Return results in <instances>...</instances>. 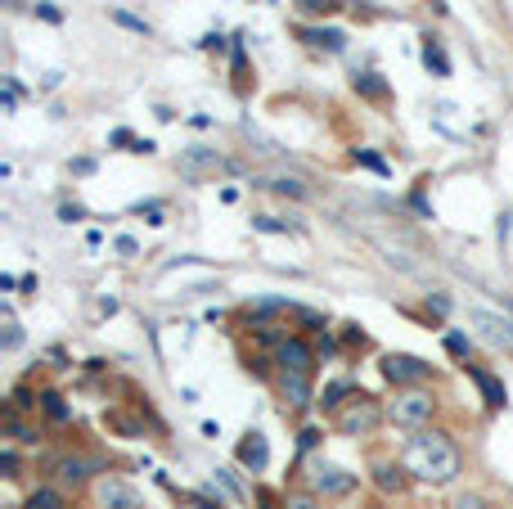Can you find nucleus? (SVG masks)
I'll list each match as a JSON object with an SVG mask.
<instances>
[{
	"label": "nucleus",
	"mask_w": 513,
	"mask_h": 509,
	"mask_svg": "<svg viewBox=\"0 0 513 509\" xmlns=\"http://www.w3.org/2000/svg\"><path fill=\"white\" fill-rule=\"evenodd\" d=\"M401 464L423 487H450L464 473V455H459L455 437L446 428H419V433H410L401 446Z\"/></svg>",
	"instance_id": "nucleus-1"
},
{
	"label": "nucleus",
	"mask_w": 513,
	"mask_h": 509,
	"mask_svg": "<svg viewBox=\"0 0 513 509\" xmlns=\"http://www.w3.org/2000/svg\"><path fill=\"white\" fill-rule=\"evenodd\" d=\"M432 415H437V397H432L428 388H396V397L387 401V424L405 428V433L428 428Z\"/></svg>",
	"instance_id": "nucleus-2"
},
{
	"label": "nucleus",
	"mask_w": 513,
	"mask_h": 509,
	"mask_svg": "<svg viewBox=\"0 0 513 509\" xmlns=\"http://www.w3.org/2000/svg\"><path fill=\"white\" fill-rule=\"evenodd\" d=\"M378 424H387V406L378 397H369V392H356L342 410H333V428L342 437H369Z\"/></svg>",
	"instance_id": "nucleus-3"
},
{
	"label": "nucleus",
	"mask_w": 513,
	"mask_h": 509,
	"mask_svg": "<svg viewBox=\"0 0 513 509\" xmlns=\"http://www.w3.org/2000/svg\"><path fill=\"white\" fill-rule=\"evenodd\" d=\"M306 487H311L320 500H347L351 491L360 487V478L347 473L342 464H333V460H311V469H306Z\"/></svg>",
	"instance_id": "nucleus-4"
},
{
	"label": "nucleus",
	"mask_w": 513,
	"mask_h": 509,
	"mask_svg": "<svg viewBox=\"0 0 513 509\" xmlns=\"http://www.w3.org/2000/svg\"><path fill=\"white\" fill-rule=\"evenodd\" d=\"M45 473H50V482L54 487H63V491H77V487H86L95 473H108L99 460H90V455H81V451H63V455H54L50 464H45Z\"/></svg>",
	"instance_id": "nucleus-5"
},
{
	"label": "nucleus",
	"mask_w": 513,
	"mask_h": 509,
	"mask_svg": "<svg viewBox=\"0 0 513 509\" xmlns=\"http://www.w3.org/2000/svg\"><path fill=\"white\" fill-rule=\"evenodd\" d=\"M378 370H383V379L392 383V388H423V383L432 379V365L410 352H387L383 361H378Z\"/></svg>",
	"instance_id": "nucleus-6"
},
{
	"label": "nucleus",
	"mask_w": 513,
	"mask_h": 509,
	"mask_svg": "<svg viewBox=\"0 0 513 509\" xmlns=\"http://www.w3.org/2000/svg\"><path fill=\"white\" fill-rule=\"evenodd\" d=\"M95 509H140V491L122 478V473H99L95 487H90Z\"/></svg>",
	"instance_id": "nucleus-7"
},
{
	"label": "nucleus",
	"mask_w": 513,
	"mask_h": 509,
	"mask_svg": "<svg viewBox=\"0 0 513 509\" xmlns=\"http://www.w3.org/2000/svg\"><path fill=\"white\" fill-rule=\"evenodd\" d=\"M275 365L284 374H315V347L297 334H284L275 343Z\"/></svg>",
	"instance_id": "nucleus-8"
},
{
	"label": "nucleus",
	"mask_w": 513,
	"mask_h": 509,
	"mask_svg": "<svg viewBox=\"0 0 513 509\" xmlns=\"http://www.w3.org/2000/svg\"><path fill=\"white\" fill-rule=\"evenodd\" d=\"M225 158L216 154V149H207V145H189L185 154L176 158V172L185 176V181H207V176H216V172H225Z\"/></svg>",
	"instance_id": "nucleus-9"
},
{
	"label": "nucleus",
	"mask_w": 513,
	"mask_h": 509,
	"mask_svg": "<svg viewBox=\"0 0 513 509\" xmlns=\"http://www.w3.org/2000/svg\"><path fill=\"white\" fill-rule=\"evenodd\" d=\"M369 482H374V491L383 500H392V496H405L410 491V469H405L401 460H378L374 469H369Z\"/></svg>",
	"instance_id": "nucleus-10"
},
{
	"label": "nucleus",
	"mask_w": 513,
	"mask_h": 509,
	"mask_svg": "<svg viewBox=\"0 0 513 509\" xmlns=\"http://www.w3.org/2000/svg\"><path fill=\"white\" fill-rule=\"evenodd\" d=\"M275 392L279 401H284V410H306V406H320V401L311 397V374H275Z\"/></svg>",
	"instance_id": "nucleus-11"
},
{
	"label": "nucleus",
	"mask_w": 513,
	"mask_h": 509,
	"mask_svg": "<svg viewBox=\"0 0 513 509\" xmlns=\"http://www.w3.org/2000/svg\"><path fill=\"white\" fill-rule=\"evenodd\" d=\"M234 460H239V469H248V473H266V464H270L266 433H261V428H248V433H243V442L234 446Z\"/></svg>",
	"instance_id": "nucleus-12"
},
{
	"label": "nucleus",
	"mask_w": 513,
	"mask_h": 509,
	"mask_svg": "<svg viewBox=\"0 0 513 509\" xmlns=\"http://www.w3.org/2000/svg\"><path fill=\"white\" fill-rule=\"evenodd\" d=\"M464 370H468V379L482 388V401H486V406H491V410H504V406H509V388H504V379H495L491 370H482V365H473V361H468Z\"/></svg>",
	"instance_id": "nucleus-13"
},
{
	"label": "nucleus",
	"mask_w": 513,
	"mask_h": 509,
	"mask_svg": "<svg viewBox=\"0 0 513 509\" xmlns=\"http://www.w3.org/2000/svg\"><path fill=\"white\" fill-rule=\"evenodd\" d=\"M257 190H275V194H284V199H306L311 194V185H306V176H297V172H275V176H257Z\"/></svg>",
	"instance_id": "nucleus-14"
},
{
	"label": "nucleus",
	"mask_w": 513,
	"mask_h": 509,
	"mask_svg": "<svg viewBox=\"0 0 513 509\" xmlns=\"http://www.w3.org/2000/svg\"><path fill=\"white\" fill-rule=\"evenodd\" d=\"M297 37L311 50H324V55H342L347 50V32H338V28H297Z\"/></svg>",
	"instance_id": "nucleus-15"
},
{
	"label": "nucleus",
	"mask_w": 513,
	"mask_h": 509,
	"mask_svg": "<svg viewBox=\"0 0 513 509\" xmlns=\"http://www.w3.org/2000/svg\"><path fill=\"white\" fill-rule=\"evenodd\" d=\"M23 509H68V491L45 482V487H32L23 500Z\"/></svg>",
	"instance_id": "nucleus-16"
},
{
	"label": "nucleus",
	"mask_w": 513,
	"mask_h": 509,
	"mask_svg": "<svg viewBox=\"0 0 513 509\" xmlns=\"http://www.w3.org/2000/svg\"><path fill=\"white\" fill-rule=\"evenodd\" d=\"M36 401H41V415L50 419V424H72V406L63 401V392H54V388H45V392H36Z\"/></svg>",
	"instance_id": "nucleus-17"
},
{
	"label": "nucleus",
	"mask_w": 513,
	"mask_h": 509,
	"mask_svg": "<svg viewBox=\"0 0 513 509\" xmlns=\"http://www.w3.org/2000/svg\"><path fill=\"white\" fill-rule=\"evenodd\" d=\"M351 91H356L360 100H374V104H383L387 95H392V91H387V82H383L378 73H356V77H351Z\"/></svg>",
	"instance_id": "nucleus-18"
},
{
	"label": "nucleus",
	"mask_w": 513,
	"mask_h": 509,
	"mask_svg": "<svg viewBox=\"0 0 513 509\" xmlns=\"http://www.w3.org/2000/svg\"><path fill=\"white\" fill-rule=\"evenodd\" d=\"M356 392H360V388H356V383H351V379H333L329 388L320 392V406H324V410H329V415H333V410H342V406H347L351 397H356Z\"/></svg>",
	"instance_id": "nucleus-19"
},
{
	"label": "nucleus",
	"mask_w": 513,
	"mask_h": 509,
	"mask_svg": "<svg viewBox=\"0 0 513 509\" xmlns=\"http://www.w3.org/2000/svg\"><path fill=\"white\" fill-rule=\"evenodd\" d=\"M423 64H428V73L432 77H450V59H446V50H441V41L432 37H423Z\"/></svg>",
	"instance_id": "nucleus-20"
},
{
	"label": "nucleus",
	"mask_w": 513,
	"mask_h": 509,
	"mask_svg": "<svg viewBox=\"0 0 513 509\" xmlns=\"http://www.w3.org/2000/svg\"><path fill=\"white\" fill-rule=\"evenodd\" d=\"M212 482H216V487L225 491V496L234 500V505H248V496H252V491L243 487L239 478H234V469H216V478H212Z\"/></svg>",
	"instance_id": "nucleus-21"
},
{
	"label": "nucleus",
	"mask_w": 513,
	"mask_h": 509,
	"mask_svg": "<svg viewBox=\"0 0 513 509\" xmlns=\"http://www.w3.org/2000/svg\"><path fill=\"white\" fill-rule=\"evenodd\" d=\"M446 352L455 356L459 365H468V356H473V343H468V338L459 334V329H446Z\"/></svg>",
	"instance_id": "nucleus-22"
},
{
	"label": "nucleus",
	"mask_w": 513,
	"mask_h": 509,
	"mask_svg": "<svg viewBox=\"0 0 513 509\" xmlns=\"http://www.w3.org/2000/svg\"><path fill=\"white\" fill-rule=\"evenodd\" d=\"M320 505H324V500L315 496L311 487H297V491H288V496H284V509H320Z\"/></svg>",
	"instance_id": "nucleus-23"
},
{
	"label": "nucleus",
	"mask_w": 513,
	"mask_h": 509,
	"mask_svg": "<svg viewBox=\"0 0 513 509\" xmlns=\"http://www.w3.org/2000/svg\"><path fill=\"white\" fill-rule=\"evenodd\" d=\"M0 320H5V338H0V347H5V352H14V347L23 343V329H18V320H14V307L0 311Z\"/></svg>",
	"instance_id": "nucleus-24"
},
{
	"label": "nucleus",
	"mask_w": 513,
	"mask_h": 509,
	"mask_svg": "<svg viewBox=\"0 0 513 509\" xmlns=\"http://www.w3.org/2000/svg\"><path fill=\"white\" fill-rule=\"evenodd\" d=\"M252 230H261V235H297V226H288L279 217H252Z\"/></svg>",
	"instance_id": "nucleus-25"
},
{
	"label": "nucleus",
	"mask_w": 513,
	"mask_h": 509,
	"mask_svg": "<svg viewBox=\"0 0 513 509\" xmlns=\"http://www.w3.org/2000/svg\"><path fill=\"white\" fill-rule=\"evenodd\" d=\"M0 464H5V478H9V482L23 478V473H18V469H23V460H18V446H14V442L0 446Z\"/></svg>",
	"instance_id": "nucleus-26"
},
{
	"label": "nucleus",
	"mask_w": 513,
	"mask_h": 509,
	"mask_svg": "<svg viewBox=\"0 0 513 509\" xmlns=\"http://www.w3.org/2000/svg\"><path fill=\"white\" fill-rule=\"evenodd\" d=\"M297 10L311 14V19H329V14L338 10V0H297Z\"/></svg>",
	"instance_id": "nucleus-27"
},
{
	"label": "nucleus",
	"mask_w": 513,
	"mask_h": 509,
	"mask_svg": "<svg viewBox=\"0 0 513 509\" xmlns=\"http://www.w3.org/2000/svg\"><path fill=\"white\" fill-rule=\"evenodd\" d=\"M450 509H491V500H486L482 491H459L455 505H450Z\"/></svg>",
	"instance_id": "nucleus-28"
},
{
	"label": "nucleus",
	"mask_w": 513,
	"mask_h": 509,
	"mask_svg": "<svg viewBox=\"0 0 513 509\" xmlns=\"http://www.w3.org/2000/svg\"><path fill=\"white\" fill-rule=\"evenodd\" d=\"M104 424L117 428V433H126V437H140V424H135V419H126V415H104Z\"/></svg>",
	"instance_id": "nucleus-29"
},
{
	"label": "nucleus",
	"mask_w": 513,
	"mask_h": 509,
	"mask_svg": "<svg viewBox=\"0 0 513 509\" xmlns=\"http://www.w3.org/2000/svg\"><path fill=\"white\" fill-rule=\"evenodd\" d=\"M293 320H302L306 329H320V334H324V316H320V311H311V307H293Z\"/></svg>",
	"instance_id": "nucleus-30"
},
{
	"label": "nucleus",
	"mask_w": 513,
	"mask_h": 509,
	"mask_svg": "<svg viewBox=\"0 0 513 509\" xmlns=\"http://www.w3.org/2000/svg\"><path fill=\"white\" fill-rule=\"evenodd\" d=\"M356 163H365L369 172H378V176H387V163L378 154H369V149H356Z\"/></svg>",
	"instance_id": "nucleus-31"
},
{
	"label": "nucleus",
	"mask_w": 513,
	"mask_h": 509,
	"mask_svg": "<svg viewBox=\"0 0 513 509\" xmlns=\"http://www.w3.org/2000/svg\"><path fill=\"white\" fill-rule=\"evenodd\" d=\"M113 23H122V28L144 32V37H149V23H144V19H131V14H122V10H113Z\"/></svg>",
	"instance_id": "nucleus-32"
},
{
	"label": "nucleus",
	"mask_w": 513,
	"mask_h": 509,
	"mask_svg": "<svg viewBox=\"0 0 513 509\" xmlns=\"http://www.w3.org/2000/svg\"><path fill=\"white\" fill-rule=\"evenodd\" d=\"M342 343H347V347H365V334H360V325H342Z\"/></svg>",
	"instance_id": "nucleus-33"
},
{
	"label": "nucleus",
	"mask_w": 513,
	"mask_h": 509,
	"mask_svg": "<svg viewBox=\"0 0 513 509\" xmlns=\"http://www.w3.org/2000/svg\"><path fill=\"white\" fill-rule=\"evenodd\" d=\"M59 217H63V221H81V217H86V208H81V203H63Z\"/></svg>",
	"instance_id": "nucleus-34"
},
{
	"label": "nucleus",
	"mask_w": 513,
	"mask_h": 509,
	"mask_svg": "<svg viewBox=\"0 0 513 509\" xmlns=\"http://www.w3.org/2000/svg\"><path fill=\"white\" fill-rule=\"evenodd\" d=\"M117 253H122V257H135V253H140V244H135L131 235H122V239H117Z\"/></svg>",
	"instance_id": "nucleus-35"
},
{
	"label": "nucleus",
	"mask_w": 513,
	"mask_h": 509,
	"mask_svg": "<svg viewBox=\"0 0 513 509\" xmlns=\"http://www.w3.org/2000/svg\"><path fill=\"white\" fill-rule=\"evenodd\" d=\"M315 442H320V428H302V455L315 451Z\"/></svg>",
	"instance_id": "nucleus-36"
},
{
	"label": "nucleus",
	"mask_w": 513,
	"mask_h": 509,
	"mask_svg": "<svg viewBox=\"0 0 513 509\" xmlns=\"http://www.w3.org/2000/svg\"><path fill=\"white\" fill-rule=\"evenodd\" d=\"M428 311H437V316H446V311H450V298H441V293H437V298H428Z\"/></svg>",
	"instance_id": "nucleus-37"
},
{
	"label": "nucleus",
	"mask_w": 513,
	"mask_h": 509,
	"mask_svg": "<svg viewBox=\"0 0 513 509\" xmlns=\"http://www.w3.org/2000/svg\"><path fill=\"white\" fill-rule=\"evenodd\" d=\"M72 172H77V176H90V172H95V163H90V158H77V163H72Z\"/></svg>",
	"instance_id": "nucleus-38"
},
{
	"label": "nucleus",
	"mask_w": 513,
	"mask_h": 509,
	"mask_svg": "<svg viewBox=\"0 0 513 509\" xmlns=\"http://www.w3.org/2000/svg\"><path fill=\"white\" fill-rule=\"evenodd\" d=\"M113 145H140V140H135L131 131H113Z\"/></svg>",
	"instance_id": "nucleus-39"
},
{
	"label": "nucleus",
	"mask_w": 513,
	"mask_h": 509,
	"mask_svg": "<svg viewBox=\"0 0 513 509\" xmlns=\"http://www.w3.org/2000/svg\"><path fill=\"white\" fill-rule=\"evenodd\" d=\"M36 14H41V19H50V23H59V10H54V5H36Z\"/></svg>",
	"instance_id": "nucleus-40"
},
{
	"label": "nucleus",
	"mask_w": 513,
	"mask_h": 509,
	"mask_svg": "<svg viewBox=\"0 0 513 509\" xmlns=\"http://www.w3.org/2000/svg\"><path fill=\"white\" fill-rule=\"evenodd\" d=\"M198 46H203V50H221L225 41H221V37H216V32H212V37H203V41H198Z\"/></svg>",
	"instance_id": "nucleus-41"
},
{
	"label": "nucleus",
	"mask_w": 513,
	"mask_h": 509,
	"mask_svg": "<svg viewBox=\"0 0 513 509\" xmlns=\"http://www.w3.org/2000/svg\"><path fill=\"white\" fill-rule=\"evenodd\" d=\"M365 509H383V505H365Z\"/></svg>",
	"instance_id": "nucleus-42"
}]
</instances>
